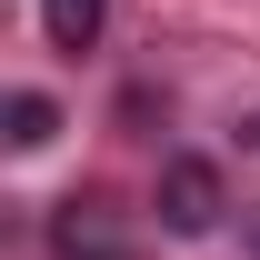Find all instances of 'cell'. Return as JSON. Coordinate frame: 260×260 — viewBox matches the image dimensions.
<instances>
[{
    "label": "cell",
    "mask_w": 260,
    "mask_h": 260,
    "mask_svg": "<svg viewBox=\"0 0 260 260\" xmlns=\"http://www.w3.org/2000/svg\"><path fill=\"white\" fill-rule=\"evenodd\" d=\"M160 220L180 230V240L220 230V170H210V160H170L160 170Z\"/></svg>",
    "instance_id": "1"
},
{
    "label": "cell",
    "mask_w": 260,
    "mask_h": 260,
    "mask_svg": "<svg viewBox=\"0 0 260 260\" xmlns=\"http://www.w3.org/2000/svg\"><path fill=\"white\" fill-rule=\"evenodd\" d=\"M100 10H110V0H40V30L60 40V50H90V40H100Z\"/></svg>",
    "instance_id": "2"
},
{
    "label": "cell",
    "mask_w": 260,
    "mask_h": 260,
    "mask_svg": "<svg viewBox=\"0 0 260 260\" xmlns=\"http://www.w3.org/2000/svg\"><path fill=\"white\" fill-rule=\"evenodd\" d=\"M50 140H60V110H50L40 90H20L10 100V150H50Z\"/></svg>",
    "instance_id": "3"
},
{
    "label": "cell",
    "mask_w": 260,
    "mask_h": 260,
    "mask_svg": "<svg viewBox=\"0 0 260 260\" xmlns=\"http://www.w3.org/2000/svg\"><path fill=\"white\" fill-rule=\"evenodd\" d=\"M250 250H260V220H250Z\"/></svg>",
    "instance_id": "4"
},
{
    "label": "cell",
    "mask_w": 260,
    "mask_h": 260,
    "mask_svg": "<svg viewBox=\"0 0 260 260\" xmlns=\"http://www.w3.org/2000/svg\"><path fill=\"white\" fill-rule=\"evenodd\" d=\"M90 260H110V250H90Z\"/></svg>",
    "instance_id": "5"
}]
</instances>
